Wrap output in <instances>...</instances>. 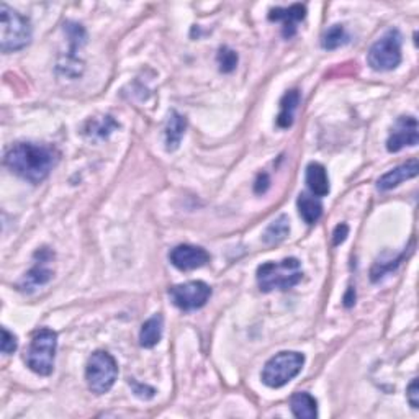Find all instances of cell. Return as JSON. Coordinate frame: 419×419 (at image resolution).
Returning <instances> with one entry per match:
<instances>
[{
  "instance_id": "6da1fadb",
  "label": "cell",
  "mask_w": 419,
  "mask_h": 419,
  "mask_svg": "<svg viewBox=\"0 0 419 419\" xmlns=\"http://www.w3.org/2000/svg\"><path fill=\"white\" fill-rule=\"evenodd\" d=\"M59 161V154L48 144L18 143L5 154V165L20 179L41 184Z\"/></svg>"
},
{
  "instance_id": "7a4b0ae2",
  "label": "cell",
  "mask_w": 419,
  "mask_h": 419,
  "mask_svg": "<svg viewBox=\"0 0 419 419\" xmlns=\"http://www.w3.org/2000/svg\"><path fill=\"white\" fill-rule=\"evenodd\" d=\"M303 277L298 259L288 257L281 262H266L257 268V283L262 292L290 290Z\"/></svg>"
},
{
  "instance_id": "3957f363",
  "label": "cell",
  "mask_w": 419,
  "mask_h": 419,
  "mask_svg": "<svg viewBox=\"0 0 419 419\" xmlns=\"http://www.w3.org/2000/svg\"><path fill=\"white\" fill-rule=\"evenodd\" d=\"M2 22H0V48L4 53L23 49L32 41V27L28 18L10 8L7 4L0 5Z\"/></svg>"
},
{
  "instance_id": "277c9868",
  "label": "cell",
  "mask_w": 419,
  "mask_h": 419,
  "mask_svg": "<svg viewBox=\"0 0 419 419\" xmlns=\"http://www.w3.org/2000/svg\"><path fill=\"white\" fill-rule=\"evenodd\" d=\"M56 349H58V334L53 329L43 328L36 331L25 355L30 370L43 377L51 375L54 369Z\"/></svg>"
},
{
  "instance_id": "5b68a950",
  "label": "cell",
  "mask_w": 419,
  "mask_h": 419,
  "mask_svg": "<svg viewBox=\"0 0 419 419\" xmlns=\"http://www.w3.org/2000/svg\"><path fill=\"white\" fill-rule=\"evenodd\" d=\"M118 377V365L113 357L105 350H97L90 355L85 369V380L90 391L103 395L110 391Z\"/></svg>"
},
{
  "instance_id": "8992f818",
  "label": "cell",
  "mask_w": 419,
  "mask_h": 419,
  "mask_svg": "<svg viewBox=\"0 0 419 419\" xmlns=\"http://www.w3.org/2000/svg\"><path fill=\"white\" fill-rule=\"evenodd\" d=\"M305 364L300 353H281L273 355L262 370V382L271 388H281L295 379Z\"/></svg>"
},
{
  "instance_id": "52a82bcc",
  "label": "cell",
  "mask_w": 419,
  "mask_h": 419,
  "mask_svg": "<svg viewBox=\"0 0 419 419\" xmlns=\"http://www.w3.org/2000/svg\"><path fill=\"white\" fill-rule=\"evenodd\" d=\"M403 36L396 28L388 30L369 51V64L375 71H393L401 63Z\"/></svg>"
},
{
  "instance_id": "ba28073f",
  "label": "cell",
  "mask_w": 419,
  "mask_h": 419,
  "mask_svg": "<svg viewBox=\"0 0 419 419\" xmlns=\"http://www.w3.org/2000/svg\"><path fill=\"white\" fill-rule=\"evenodd\" d=\"M169 297L177 308L184 309V312H194V309L205 307L211 297V288L200 281L187 282L170 288Z\"/></svg>"
},
{
  "instance_id": "9c48e42d",
  "label": "cell",
  "mask_w": 419,
  "mask_h": 419,
  "mask_svg": "<svg viewBox=\"0 0 419 419\" xmlns=\"http://www.w3.org/2000/svg\"><path fill=\"white\" fill-rule=\"evenodd\" d=\"M419 141L418 120L415 117H400L388 136L386 149L390 153H398L406 146H416Z\"/></svg>"
},
{
  "instance_id": "30bf717a",
  "label": "cell",
  "mask_w": 419,
  "mask_h": 419,
  "mask_svg": "<svg viewBox=\"0 0 419 419\" xmlns=\"http://www.w3.org/2000/svg\"><path fill=\"white\" fill-rule=\"evenodd\" d=\"M169 259L179 271H194L206 266L210 262V254L203 247L180 244L170 251Z\"/></svg>"
},
{
  "instance_id": "8fae6325",
  "label": "cell",
  "mask_w": 419,
  "mask_h": 419,
  "mask_svg": "<svg viewBox=\"0 0 419 419\" xmlns=\"http://www.w3.org/2000/svg\"><path fill=\"white\" fill-rule=\"evenodd\" d=\"M307 17V7L302 4H295L288 8H272L268 13V20L271 22H282L283 30L282 33L285 38H292L297 33V25Z\"/></svg>"
},
{
  "instance_id": "7c38bea8",
  "label": "cell",
  "mask_w": 419,
  "mask_h": 419,
  "mask_svg": "<svg viewBox=\"0 0 419 419\" xmlns=\"http://www.w3.org/2000/svg\"><path fill=\"white\" fill-rule=\"evenodd\" d=\"M418 172H419V164L416 159H411L410 163L403 164L400 167L393 169L385 175H382L379 179V184H377V187H379V190H384V192L385 190H391L405 182V180L415 179Z\"/></svg>"
},
{
  "instance_id": "4fadbf2b",
  "label": "cell",
  "mask_w": 419,
  "mask_h": 419,
  "mask_svg": "<svg viewBox=\"0 0 419 419\" xmlns=\"http://www.w3.org/2000/svg\"><path fill=\"white\" fill-rule=\"evenodd\" d=\"M307 185L314 196H326L329 194V177L321 164L312 163L307 167Z\"/></svg>"
},
{
  "instance_id": "5bb4252c",
  "label": "cell",
  "mask_w": 419,
  "mask_h": 419,
  "mask_svg": "<svg viewBox=\"0 0 419 419\" xmlns=\"http://www.w3.org/2000/svg\"><path fill=\"white\" fill-rule=\"evenodd\" d=\"M185 128H187L185 118L175 110L170 112L167 125H165V148H167V151H175L179 148Z\"/></svg>"
},
{
  "instance_id": "9a60e30c",
  "label": "cell",
  "mask_w": 419,
  "mask_h": 419,
  "mask_svg": "<svg viewBox=\"0 0 419 419\" xmlns=\"http://www.w3.org/2000/svg\"><path fill=\"white\" fill-rule=\"evenodd\" d=\"M164 331V318L161 314H154L153 318H149L146 323L141 326V333H139V344L143 348L151 349L156 346L163 338Z\"/></svg>"
},
{
  "instance_id": "2e32d148",
  "label": "cell",
  "mask_w": 419,
  "mask_h": 419,
  "mask_svg": "<svg viewBox=\"0 0 419 419\" xmlns=\"http://www.w3.org/2000/svg\"><path fill=\"white\" fill-rule=\"evenodd\" d=\"M298 211L300 216L305 220V223L308 225H314L317 221L321 218L323 215V205L319 201L318 196H314L313 194L309 195L307 192L298 195Z\"/></svg>"
},
{
  "instance_id": "e0dca14e",
  "label": "cell",
  "mask_w": 419,
  "mask_h": 419,
  "mask_svg": "<svg viewBox=\"0 0 419 419\" xmlns=\"http://www.w3.org/2000/svg\"><path fill=\"white\" fill-rule=\"evenodd\" d=\"M45 264H46V259L40 257V262L36 264L32 271H30L27 276L23 277L22 283H20V288H22V290L32 292V290H35V288L45 285V283H48L51 281L53 272H51V268L46 267Z\"/></svg>"
},
{
  "instance_id": "ac0fdd59",
  "label": "cell",
  "mask_w": 419,
  "mask_h": 419,
  "mask_svg": "<svg viewBox=\"0 0 419 419\" xmlns=\"http://www.w3.org/2000/svg\"><path fill=\"white\" fill-rule=\"evenodd\" d=\"M292 413L295 418L300 419H314L318 416V403L309 393H297L292 396L290 401Z\"/></svg>"
},
{
  "instance_id": "d6986e66",
  "label": "cell",
  "mask_w": 419,
  "mask_h": 419,
  "mask_svg": "<svg viewBox=\"0 0 419 419\" xmlns=\"http://www.w3.org/2000/svg\"><path fill=\"white\" fill-rule=\"evenodd\" d=\"M300 94L298 90L287 92L281 100V113L277 117V126L278 128H290L293 125L295 110L298 108Z\"/></svg>"
},
{
  "instance_id": "ffe728a7",
  "label": "cell",
  "mask_w": 419,
  "mask_h": 419,
  "mask_svg": "<svg viewBox=\"0 0 419 419\" xmlns=\"http://www.w3.org/2000/svg\"><path fill=\"white\" fill-rule=\"evenodd\" d=\"M288 232H290L288 218L285 215H282L267 226L266 232H264V241H266L267 244H278V242L285 240V237L288 236Z\"/></svg>"
},
{
  "instance_id": "44dd1931",
  "label": "cell",
  "mask_w": 419,
  "mask_h": 419,
  "mask_svg": "<svg viewBox=\"0 0 419 419\" xmlns=\"http://www.w3.org/2000/svg\"><path fill=\"white\" fill-rule=\"evenodd\" d=\"M349 41V35L343 25H333L323 36V48L336 49L339 46H344Z\"/></svg>"
},
{
  "instance_id": "7402d4cb",
  "label": "cell",
  "mask_w": 419,
  "mask_h": 419,
  "mask_svg": "<svg viewBox=\"0 0 419 419\" xmlns=\"http://www.w3.org/2000/svg\"><path fill=\"white\" fill-rule=\"evenodd\" d=\"M218 66H220V71L221 72H232L236 69L237 66V54L236 51H232L228 48V46H223V48H220L218 51Z\"/></svg>"
},
{
  "instance_id": "603a6c76",
  "label": "cell",
  "mask_w": 419,
  "mask_h": 419,
  "mask_svg": "<svg viewBox=\"0 0 419 419\" xmlns=\"http://www.w3.org/2000/svg\"><path fill=\"white\" fill-rule=\"evenodd\" d=\"M17 336H13L7 328H2V354L8 355L17 350Z\"/></svg>"
},
{
  "instance_id": "cb8c5ba5",
  "label": "cell",
  "mask_w": 419,
  "mask_h": 419,
  "mask_svg": "<svg viewBox=\"0 0 419 419\" xmlns=\"http://www.w3.org/2000/svg\"><path fill=\"white\" fill-rule=\"evenodd\" d=\"M408 401L413 408L419 406V388H418V379L411 382V385L408 386Z\"/></svg>"
},
{
  "instance_id": "d4e9b609",
  "label": "cell",
  "mask_w": 419,
  "mask_h": 419,
  "mask_svg": "<svg viewBox=\"0 0 419 419\" xmlns=\"http://www.w3.org/2000/svg\"><path fill=\"white\" fill-rule=\"evenodd\" d=\"M268 187H271V179H268L267 174H261L256 180V185H254V190L256 194H266Z\"/></svg>"
},
{
  "instance_id": "484cf974",
  "label": "cell",
  "mask_w": 419,
  "mask_h": 419,
  "mask_svg": "<svg viewBox=\"0 0 419 419\" xmlns=\"http://www.w3.org/2000/svg\"><path fill=\"white\" fill-rule=\"evenodd\" d=\"M349 235V226L348 225H338L334 230V246H339L341 242L346 241V237Z\"/></svg>"
},
{
  "instance_id": "4316f807",
  "label": "cell",
  "mask_w": 419,
  "mask_h": 419,
  "mask_svg": "<svg viewBox=\"0 0 419 419\" xmlns=\"http://www.w3.org/2000/svg\"><path fill=\"white\" fill-rule=\"evenodd\" d=\"M354 303H355V292H354V288H349L348 293H346V297H344V305L349 308V307H353Z\"/></svg>"
}]
</instances>
